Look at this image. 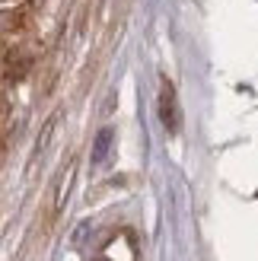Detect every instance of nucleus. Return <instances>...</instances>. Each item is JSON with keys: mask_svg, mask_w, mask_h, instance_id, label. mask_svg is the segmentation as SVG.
I'll list each match as a JSON object with an SVG mask.
<instances>
[{"mask_svg": "<svg viewBox=\"0 0 258 261\" xmlns=\"http://www.w3.org/2000/svg\"><path fill=\"white\" fill-rule=\"evenodd\" d=\"M109 143H112V130H102L99 140H96V153H93V163H102L109 153Z\"/></svg>", "mask_w": 258, "mask_h": 261, "instance_id": "f03ea898", "label": "nucleus"}, {"mask_svg": "<svg viewBox=\"0 0 258 261\" xmlns=\"http://www.w3.org/2000/svg\"><path fill=\"white\" fill-rule=\"evenodd\" d=\"M160 115H163L166 130H178V121H182V115H178V106H175V93H172V86H166V89H163Z\"/></svg>", "mask_w": 258, "mask_h": 261, "instance_id": "f257e3e1", "label": "nucleus"}]
</instances>
